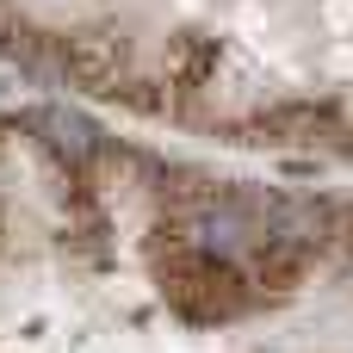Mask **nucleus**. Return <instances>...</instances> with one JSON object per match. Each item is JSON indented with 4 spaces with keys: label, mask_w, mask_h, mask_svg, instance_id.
Wrapping results in <instances>:
<instances>
[{
    "label": "nucleus",
    "mask_w": 353,
    "mask_h": 353,
    "mask_svg": "<svg viewBox=\"0 0 353 353\" xmlns=\"http://www.w3.org/2000/svg\"><path fill=\"white\" fill-rule=\"evenodd\" d=\"M161 236V230H155ZM155 279L168 292V304L186 316V323H230L254 304V285L242 273V261H217V254H199L186 248L180 236L155 242Z\"/></svg>",
    "instance_id": "1"
},
{
    "label": "nucleus",
    "mask_w": 353,
    "mask_h": 353,
    "mask_svg": "<svg viewBox=\"0 0 353 353\" xmlns=\"http://www.w3.org/2000/svg\"><path fill=\"white\" fill-rule=\"evenodd\" d=\"M56 68H62V81L68 87H81V93H124L130 87V43L118 37V31H105V25H93V31H68V37H56Z\"/></svg>",
    "instance_id": "2"
},
{
    "label": "nucleus",
    "mask_w": 353,
    "mask_h": 353,
    "mask_svg": "<svg viewBox=\"0 0 353 353\" xmlns=\"http://www.w3.org/2000/svg\"><path fill=\"white\" fill-rule=\"evenodd\" d=\"M31 130H37V149L81 186L93 168H99V155H105V137H99V124L93 118H81V112H68V105H37L31 118H25Z\"/></svg>",
    "instance_id": "3"
},
{
    "label": "nucleus",
    "mask_w": 353,
    "mask_h": 353,
    "mask_svg": "<svg viewBox=\"0 0 353 353\" xmlns=\"http://www.w3.org/2000/svg\"><path fill=\"white\" fill-rule=\"evenodd\" d=\"M335 130V105H316V99H285L261 118L242 124V143H267V149H298V143H316Z\"/></svg>",
    "instance_id": "4"
}]
</instances>
